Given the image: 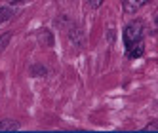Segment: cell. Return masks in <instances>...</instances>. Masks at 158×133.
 Masks as SVG:
<instances>
[{"label": "cell", "mask_w": 158, "mask_h": 133, "mask_svg": "<svg viewBox=\"0 0 158 133\" xmlns=\"http://www.w3.org/2000/svg\"><path fill=\"white\" fill-rule=\"evenodd\" d=\"M124 44H126V51L130 59H137L143 55L145 46H143V23L141 21H133L124 29Z\"/></svg>", "instance_id": "6da1fadb"}, {"label": "cell", "mask_w": 158, "mask_h": 133, "mask_svg": "<svg viewBox=\"0 0 158 133\" xmlns=\"http://www.w3.org/2000/svg\"><path fill=\"white\" fill-rule=\"evenodd\" d=\"M149 0H124V10H126L128 14H133V12H137V10L141 6H145Z\"/></svg>", "instance_id": "7a4b0ae2"}, {"label": "cell", "mask_w": 158, "mask_h": 133, "mask_svg": "<svg viewBox=\"0 0 158 133\" xmlns=\"http://www.w3.org/2000/svg\"><path fill=\"white\" fill-rule=\"evenodd\" d=\"M17 129H19V122H15L12 118L0 120V131H17Z\"/></svg>", "instance_id": "3957f363"}, {"label": "cell", "mask_w": 158, "mask_h": 133, "mask_svg": "<svg viewBox=\"0 0 158 133\" xmlns=\"http://www.w3.org/2000/svg\"><path fill=\"white\" fill-rule=\"evenodd\" d=\"M12 15H14V10L10 6H0V25L6 23V21H10Z\"/></svg>", "instance_id": "277c9868"}, {"label": "cell", "mask_w": 158, "mask_h": 133, "mask_svg": "<svg viewBox=\"0 0 158 133\" xmlns=\"http://www.w3.org/2000/svg\"><path fill=\"white\" fill-rule=\"evenodd\" d=\"M10 40H12V32H4V34L0 36V51H4V48L8 46Z\"/></svg>", "instance_id": "5b68a950"}, {"label": "cell", "mask_w": 158, "mask_h": 133, "mask_svg": "<svg viewBox=\"0 0 158 133\" xmlns=\"http://www.w3.org/2000/svg\"><path fill=\"white\" fill-rule=\"evenodd\" d=\"M31 74H32V76H44V74H46V69H42L40 65H35V66L31 69Z\"/></svg>", "instance_id": "8992f818"}, {"label": "cell", "mask_w": 158, "mask_h": 133, "mask_svg": "<svg viewBox=\"0 0 158 133\" xmlns=\"http://www.w3.org/2000/svg\"><path fill=\"white\" fill-rule=\"evenodd\" d=\"M88 4H89V6H92L94 10H95V8H99L101 4H103V0H88Z\"/></svg>", "instance_id": "52a82bcc"}, {"label": "cell", "mask_w": 158, "mask_h": 133, "mask_svg": "<svg viewBox=\"0 0 158 133\" xmlns=\"http://www.w3.org/2000/svg\"><path fill=\"white\" fill-rule=\"evenodd\" d=\"M143 129H151V131L158 129V122H151V124H147V127H143Z\"/></svg>", "instance_id": "ba28073f"}]
</instances>
